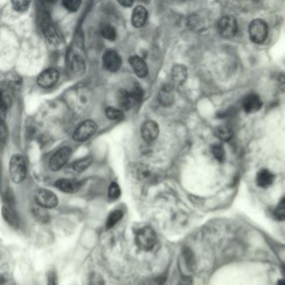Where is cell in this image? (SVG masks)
Instances as JSON below:
<instances>
[{"instance_id":"cell-27","label":"cell","mask_w":285,"mask_h":285,"mask_svg":"<svg viewBox=\"0 0 285 285\" xmlns=\"http://www.w3.org/2000/svg\"><path fill=\"white\" fill-rule=\"evenodd\" d=\"M129 92H130V96H131V98H132L133 102L139 103V102H140L141 100H142L144 92H143L142 88H141L138 84L133 86L131 91H129Z\"/></svg>"},{"instance_id":"cell-34","label":"cell","mask_w":285,"mask_h":285,"mask_svg":"<svg viewBox=\"0 0 285 285\" xmlns=\"http://www.w3.org/2000/svg\"><path fill=\"white\" fill-rule=\"evenodd\" d=\"M30 2L29 1H12L13 9H15L18 12H25L30 7Z\"/></svg>"},{"instance_id":"cell-12","label":"cell","mask_w":285,"mask_h":285,"mask_svg":"<svg viewBox=\"0 0 285 285\" xmlns=\"http://www.w3.org/2000/svg\"><path fill=\"white\" fill-rule=\"evenodd\" d=\"M262 101L260 97L256 94H249L243 101V108L247 113H254L260 110Z\"/></svg>"},{"instance_id":"cell-36","label":"cell","mask_w":285,"mask_h":285,"mask_svg":"<svg viewBox=\"0 0 285 285\" xmlns=\"http://www.w3.org/2000/svg\"><path fill=\"white\" fill-rule=\"evenodd\" d=\"M47 285H58V276L54 271H50L48 274Z\"/></svg>"},{"instance_id":"cell-7","label":"cell","mask_w":285,"mask_h":285,"mask_svg":"<svg viewBox=\"0 0 285 285\" xmlns=\"http://www.w3.org/2000/svg\"><path fill=\"white\" fill-rule=\"evenodd\" d=\"M219 32L224 38L230 39L234 37L236 35L238 31V23L237 20L232 16H226L222 18L219 20V25H218Z\"/></svg>"},{"instance_id":"cell-25","label":"cell","mask_w":285,"mask_h":285,"mask_svg":"<svg viewBox=\"0 0 285 285\" xmlns=\"http://www.w3.org/2000/svg\"><path fill=\"white\" fill-rule=\"evenodd\" d=\"M106 116L107 118L112 121H122L124 119V113L120 109L108 107L106 110Z\"/></svg>"},{"instance_id":"cell-6","label":"cell","mask_w":285,"mask_h":285,"mask_svg":"<svg viewBox=\"0 0 285 285\" xmlns=\"http://www.w3.org/2000/svg\"><path fill=\"white\" fill-rule=\"evenodd\" d=\"M97 130V125L92 120H86L77 127L73 134V139L77 141H86Z\"/></svg>"},{"instance_id":"cell-5","label":"cell","mask_w":285,"mask_h":285,"mask_svg":"<svg viewBox=\"0 0 285 285\" xmlns=\"http://www.w3.org/2000/svg\"><path fill=\"white\" fill-rule=\"evenodd\" d=\"M72 151L69 147H64L57 151L49 159V167L50 170L56 172L66 165L72 156Z\"/></svg>"},{"instance_id":"cell-19","label":"cell","mask_w":285,"mask_h":285,"mask_svg":"<svg viewBox=\"0 0 285 285\" xmlns=\"http://www.w3.org/2000/svg\"><path fill=\"white\" fill-rule=\"evenodd\" d=\"M3 217L6 223L13 228H17L19 226V219L17 215L11 206H4L2 209Z\"/></svg>"},{"instance_id":"cell-26","label":"cell","mask_w":285,"mask_h":285,"mask_svg":"<svg viewBox=\"0 0 285 285\" xmlns=\"http://www.w3.org/2000/svg\"><path fill=\"white\" fill-rule=\"evenodd\" d=\"M174 101V96L172 93V89L165 88L160 94V101L165 106H169Z\"/></svg>"},{"instance_id":"cell-33","label":"cell","mask_w":285,"mask_h":285,"mask_svg":"<svg viewBox=\"0 0 285 285\" xmlns=\"http://www.w3.org/2000/svg\"><path fill=\"white\" fill-rule=\"evenodd\" d=\"M62 4L64 5V7L70 12H77V10H79L82 2L77 1V0H65V1H63Z\"/></svg>"},{"instance_id":"cell-35","label":"cell","mask_w":285,"mask_h":285,"mask_svg":"<svg viewBox=\"0 0 285 285\" xmlns=\"http://www.w3.org/2000/svg\"><path fill=\"white\" fill-rule=\"evenodd\" d=\"M89 285H105V282L102 276L100 275L99 273H93L90 276Z\"/></svg>"},{"instance_id":"cell-23","label":"cell","mask_w":285,"mask_h":285,"mask_svg":"<svg viewBox=\"0 0 285 285\" xmlns=\"http://www.w3.org/2000/svg\"><path fill=\"white\" fill-rule=\"evenodd\" d=\"M123 217V212L121 210H114L109 214L106 219V229H111L121 220Z\"/></svg>"},{"instance_id":"cell-11","label":"cell","mask_w":285,"mask_h":285,"mask_svg":"<svg viewBox=\"0 0 285 285\" xmlns=\"http://www.w3.org/2000/svg\"><path fill=\"white\" fill-rule=\"evenodd\" d=\"M140 133L146 141L151 142L155 140L159 134V126L158 123L151 120L145 121L140 128Z\"/></svg>"},{"instance_id":"cell-24","label":"cell","mask_w":285,"mask_h":285,"mask_svg":"<svg viewBox=\"0 0 285 285\" xmlns=\"http://www.w3.org/2000/svg\"><path fill=\"white\" fill-rule=\"evenodd\" d=\"M216 135L220 140L228 141L233 136V130L228 125H221L217 128Z\"/></svg>"},{"instance_id":"cell-1","label":"cell","mask_w":285,"mask_h":285,"mask_svg":"<svg viewBox=\"0 0 285 285\" xmlns=\"http://www.w3.org/2000/svg\"><path fill=\"white\" fill-rule=\"evenodd\" d=\"M27 174V167L22 156H13L10 159V175L13 182L20 184L24 182Z\"/></svg>"},{"instance_id":"cell-20","label":"cell","mask_w":285,"mask_h":285,"mask_svg":"<svg viewBox=\"0 0 285 285\" xmlns=\"http://www.w3.org/2000/svg\"><path fill=\"white\" fill-rule=\"evenodd\" d=\"M91 162H92V159L91 158H83L81 160L77 161L68 167V171L70 172H75V173L84 172L85 170L88 168Z\"/></svg>"},{"instance_id":"cell-3","label":"cell","mask_w":285,"mask_h":285,"mask_svg":"<svg viewBox=\"0 0 285 285\" xmlns=\"http://www.w3.org/2000/svg\"><path fill=\"white\" fill-rule=\"evenodd\" d=\"M248 32L252 41L256 44H262L268 37V25L263 20H254L249 25Z\"/></svg>"},{"instance_id":"cell-42","label":"cell","mask_w":285,"mask_h":285,"mask_svg":"<svg viewBox=\"0 0 285 285\" xmlns=\"http://www.w3.org/2000/svg\"><path fill=\"white\" fill-rule=\"evenodd\" d=\"M283 273H284V275H285V266H283Z\"/></svg>"},{"instance_id":"cell-30","label":"cell","mask_w":285,"mask_h":285,"mask_svg":"<svg viewBox=\"0 0 285 285\" xmlns=\"http://www.w3.org/2000/svg\"><path fill=\"white\" fill-rule=\"evenodd\" d=\"M274 217L278 220L283 221L285 220V197L281 200L278 206H276L275 210H274Z\"/></svg>"},{"instance_id":"cell-37","label":"cell","mask_w":285,"mask_h":285,"mask_svg":"<svg viewBox=\"0 0 285 285\" xmlns=\"http://www.w3.org/2000/svg\"><path fill=\"white\" fill-rule=\"evenodd\" d=\"M0 136H1V143L4 145L7 137V129H6V125H5V121H1L0 124Z\"/></svg>"},{"instance_id":"cell-22","label":"cell","mask_w":285,"mask_h":285,"mask_svg":"<svg viewBox=\"0 0 285 285\" xmlns=\"http://www.w3.org/2000/svg\"><path fill=\"white\" fill-rule=\"evenodd\" d=\"M101 34L106 40L115 41L117 37L116 29L110 24H103L101 26Z\"/></svg>"},{"instance_id":"cell-38","label":"cell","mask_w":285,"mask_h":285,"mask_svg":"<svg viewBox=\"0 0 285 285\" xmlns=\"http://www.w3.org/2000/svg\"><path fill=\"white\" fill-rule=\"evenodd\" d=\"M178 285H192V279L189 276H183L180 279Z\"/></svg>"},{"instance_id":"cell-21","label":"cell","mask_w":285,"mask_h":285,"mask_svg":"<svg viewBox=\"0 0 285 285\" xmlns=\"http://www.w3.org/2000/svg\"><path fill=\"white\" fill-rule=\"evenodd\" d=\"M187 69L184 66L177 65L172 69V81L176 85H182L187 78Z\"/></svg>"},{"instance_id":"cell-39","label":"cell","mask_w":285,"mask_h":285,"mask_svg":"<svg viewBox=\"0 0 285 285\" xmlns=\"http://www.w3.org/2000/svg\"><path fill=\"white\" fill-rule=\"evenodd\" d=\"M278 86H279L281 91L285 92V74H281L278 77Z\"/></svg>"},{"instance_id":"cell-29","label":"cell","mask_w":285,"mask_h":285,"mask_svg":"<svg viewBox=\"0 0 285 285\" xmlns=\"http://www.w3.org/2000/svg\"><path fill=\"white\" fill-rule=\"evenodd\" d=\"M44 209L45 208H43L40 206V207H37L33 210V214L35 217V219L43 224L49 221V214L46 211H44Z\"/></svg>"},{"instance_id":"cell-8","label":"cell","mask_w":285,"mask_h":285,"mask_svg":"<svg viewBox=\"0 0 285 285\" xmlns=\"http://www.w3.org/2000/svg\"><path fill=\"white\" fill-rule=\"evenodd\" d=\"M35 201L41 207L54 208L58 205V197L54 192L48 189L38 190L35 193Z\"/></svg>"},{"instance_id":"cell-14","label":"cell","mask_w":285,"mask_h":285,"mask_svg":"<svg viewBox=\"0 0 285 285\" xmlns=\"http://www.w3.org/2000/svg\"><path fill=\"white\" fill-rule=\"evenodd\" d=\"M130 64L135 75L140 78H144L148 75V64L144 59L139 56H131L130 58Z\"/></svg>"},{"instance_id":"cell-18","label":"cell","mask_w":285,"mask_h":285,"mask_svg":"<svg viewBox=\"0 0 285 285\" xmlns=\"http://www.w3.org/2000/svg\"><path fill=\"white\" fill-rule=\"evenodd\" d=\"M116 100H117V105H118L119 108L122 111H127L132 105L133 101L131 96H130V92L125 91V90H120L118 91Z\"/></svg>"},{"instance_id":"cell-2","label":"cell","mask_w":285,"mask_h":285,"mask_svg":"<svg viewBox=\"0 0 285 285\" xmlns=\"http://www.w3.org/2000/svg\"><path fill=\"white\" fill-rule=\"evenodd\" d=\"M157 234L150 227H145L140 229L135 237V242L138 247L142 250H152L157 244Z\"/></svg>"},{"instance_id":"cell-13","label":"cell","mask_w":285,"mask_h":285,"mask_svg":"<svg viewBox=\"0 0 285 285\" xmlns=\"http://www.w3.org/2000/svg\"><path fill=\"white\" fill-rule=\"evenodd\" d=\"M82 183L76 180L59 179L55 182V187L65 193H74L79 191Z\"/></svg>"},{"instance_id":"cell-31","label":"cell","mask_w":285,"mask_h":285,"mask_svg":"<svg viewBox=\"0 0 285 285\" xmlns=\"http://www.w3.org/2000/svg\"><path fill=\"white\" fill-rule=\"evenodd\" d=\"M211 152H212V155L214 158H216L217 161H219L220 163H223L224 159H225V152H224V148L221 145H214L211 148Z\"/></svg>"},{"instance_id":"cell-4","label":"cell","mask_w":285,"mask_h":285,"mask_svg":"<svg viewBox=\"0 0 285 285\" xmlns=\"http://www.w3.org/2000/svg\"><path fill=\"white\" fill-rule=\"evenodd\" d=\"M40 26L44 36L51 44L57 45L61 43V36L48 15H44L41 18Z\"/></svg>"},{"instance_id":"cell-28","label":"cell","mask_w":285,"mask_h":285,"mask_svg":"<svg viewBox=\"0 0 285 285\" xmlns=\"http://www.w3.org/2000/svg\"><path fill=\"white\" fill-rule=\"evenodd\" d=\"M121 193V188L119 187V185L116 182H112L109 187V199L111 200V201H116L120 197Z\"/></svg>"},{"instance_id":"cell-16","label":"cell","mask_w":285,"mask_h":285,"mask_svg":"<svg viewBox=\"0 0 285 285\" xmlns=\"http://www.w3.org/2000/svg\"><path fill=\"white\" fill-rule=\"evenodd\" d=\"M69 69L75 76L82 75L85 72V62L82 55L73 54L69 57Z\"/></svg>"},{"instance_id":"cell-9","label":"cell","mask_w":285,"mask_h":285,"mask_svg":"<svg viewBox=\"0 0 285 285\" xmlns=\"http://www.w3.org/2000/svg\"><path fill=\"white\" fill-rule=\"evenodd\" d=\"M59 74L54 68L46 69L38 77L37 83L42 88H50L54 86L59 80Z\"/></svg>"},{"instance_id":"cell-10","label":"cell","mask_w":285,"mask_h":285,"mask_svg":"<svg viewBox=\"0 0 285 285\" xmlns=\"http://www.w3.org/2000/svg\"><path fill=\"white\" fill-rule=\"evenodd\" d=\"M103 65L107 70L116 72L121 66V58L115 50H107L103 55Z\"/></svg>"},{"instance_id":"cell-15","label":"cell","mask_w":285,"mask_h":285,"mask_svg":"<svg viewBox=\"0 0 285 285\" xmlns=\"http://www.w3.org/2000/svg\"><path fill=\"white\" fill-rule=\"evenodd\" d=\"M148 10H146L143 6H137L135 10H133L132 16H131V22L134 27L140 28L145 25L148 20Z\"/></svg>"},{"instance_id":"cell-40","label":"cell","mask_w":285,"mask_h":285,"mask_svg":"<svg viewBox=\"0 0 285 285\" xmlns=\"http://www.w3.org/2000/svg\"><path fill=\"white\" fill-rule=\"evenodd\" d=\"M119 4L124 7H130L133 5V2L132 1H129V0H125V1H120Z\"/></svg>"},{"instance_id":"cell-17","label":"cell","mask_w":285,"mask_h":285,"mask_svg":"<svg viewBox=\"0 0 285 285\" xmlns=\"http://www.w3.org/2000/svg\"><path fill=\"white\" fill-rule=\"evenodd\" d=\"M274 178H275L274 175L272 172H269L268 170L263 169L261 170L260 172L257 174L256 182L258 187L266 188L273 184Z\"/></svg>"},{"instance_id":"cell-32","label":"cell","mask_w":285,"mask_h":285,"mask_svg":"<svg viewBox=\"0 0 285 285\" xmlns=\"http://www.w3.org/2000/svg\"><path fill=\"white\" fill-rule=\"evenodd\" d=\"M183 256H184V259L187 267L189 268H193L195 265V258L192 250L190 248H185L183 249Z\"/></svg>"},{"instance_id":"cell-41","label":"cell","mask_w":285,"mask_h":285,"mask_svg":"<svg viewBox=\"0 0 285 285\" xmlns=\"http://www.w3.org/2000/svg\"><path fill=\"white\" fill-rule=\"evenodd\" d=\"M277 285H285V280L283 279V280H279L277 283Z\"/></svg>"}]
</instances>
